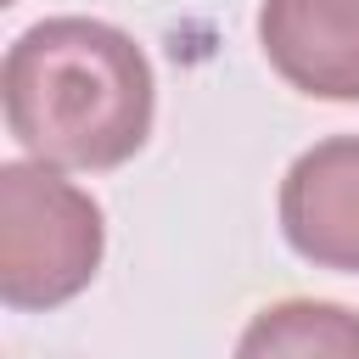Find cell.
Returning a JSON list of instances; mask_svg holds the SVG:
<instances>
[{"mask_svg": "<svg viewBox=\"0 0 359 359\" xmlns=\"http://www.w3.org/2000/svg\"><path fill=\"white\" fill-rule=\"evenodd\" d=\"M6 129L50 168L129 163L157 112L146 50L95 17H45L11 39L0 67Z\"/></svg>", "mask_w": 359, "mask_h": 359, "instance_id": "6da1fadb", "label": "cell"}, {"mask_svg": "<svg viewBox=\"0 0 359 359\" xmlns=\"http://www.w3.org/2000/svg\"><path fill=\"white\" fill-rule=\"evenodd\" d=\"M107 252L90 191L50 163H0V297L11 309H56L79 297Z\"/></svg>", "mask_w": 359, "mask_h": 359, "instance_id": "7a4b0ae2", "label": "cell"}, {"mask_svg": "<svg viewBox=\"0 0 359 359\" xmlns=\"http://www.w3.org/2000/svg\"><path fill=\"white\" fill-rule=\"evenodd\" d=\"M280 236L314 269L359 275V135H331L286 168Z\"/></svg>", "mask_w": 359, "mask_h": 359, "instance_id": "3957f363", "label": "cell"}, {"mask_svg": "<svg viewBox=\"0 0 359 359\" xmlns=\"http://www.w3.org/2000/svg\"><path fill=\"white\" fill-rule=\"evenodd\" d=\"M258 45L292 90L359 101V0H264Z\"/></svg>", "mask_w": 359, "mask_h": 359, "instance_id": "277c9868", "label": "cell"}, {"mask_svg": "<svg viewBox=\"0 0 359 359\" xmlns=\"http://www.w3.org/2000/svg\"><path fill=\"white\" fill-rule=\"evenodd\" d=\"M236 359H359V314L320 297H280L247 320Z\"/></svg>", "mask_w": 359, "mask_h": 359, "instance_id": "5b68a950", "label": "cell"}]
</instances>
